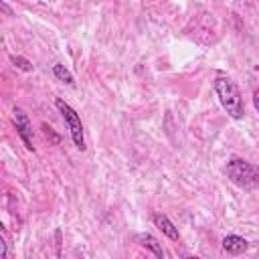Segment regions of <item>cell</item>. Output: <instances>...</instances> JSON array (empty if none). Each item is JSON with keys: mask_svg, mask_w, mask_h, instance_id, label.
<instances>
[{"mask_svg": "<svg viewBox=\"0 0 259 259\" xmlns=\"http://www.w3.org/2000/svg\"><path fill=\"white\" fill-rule=\"evenodd\" d=\"M215 91H217V95H219V99L223 103V108L227 110V114L233 120H241L245 116L241 93H239L237 85L229 77H217L215 79Z\"/></svg>", "mask_w": 259, "mask_h": 259, "instance_id": "1", "label": "cell"}, {"mask_svg": "<svg viewBox=\"0 0 259 259\" xmlns=\"http://www.w3.org/2000/svg\"><path fill=\"white\" fill-rule=\"evenodd\" d=\"M227 176L233 184L241 186V188H255L257 186V170L255 166H251L245 160H231L227 164Z\"/></svg>", "mask_w": 259, "mask_h": 259, "instance_id": "2", "label": "cell"}, {"mask_svg": "<svg viewBox=\"0 0 259 259\" xmlns=\"http://www.w3.org/2000/svg\"><path fill=\"white\" fill-rule=\"evenodd\" d=\"M57 103V108H59V112L63 114V118H65V122H67V126H69V130H71V136H73V142H75V146L83 152L85 150V138H83V126H81V118L77 116V112L69 106V103H65L61 97L55 101Z\"/></svg>", "mask_w": 259, "mask_h": 259, "instance_id": "3", "label": "cell"}, {"mask_svg": "<svg viewBox=\"0 0 259 259\" xmlns=\"http://www.w3.org/2000/svg\"><path fill=\"white\" fill-rule=\"evenodd\" d=\"M15 124H17L19 136L23 138L25 146L29 150H35V146H33V128H31V122H29V118H27V114L23 110H15Z\"/></svg>", "mask_w": 259, "mask_h": 259, "instance_id": "4", "label": "cell"}, {"mask_svg": "<svg viewBox=\"0 0 259 259\" xmlns=\"http://www.w3.org/2000/svg\"><path fill=\"white\" fill-rule=\"evenodd\" d=\"M247 247H249L247 239H243V237H239V235H227V237L223 239V249H225L227 253H231V255H239V253L247 251Z\"/></svg>", "mask_w": 259, "mask_h": 259, "instance_id": "5", "label": "cell"}, {"mask_svg": "<svg viewBox=\"0 0 259 259\" xmlns=\"http://www.w3.org/2000/svg\"><path fill=\"white\" fill-rule=\"evenodd\" d=\"M154 223H156V227L168 237V239H172V241H178V229L172 225V221L166 217V215H162V213H156L154 215Z\"/></svg>", "mask_w": 259, "mask_h": 259, "instance_id": "6", "label": "cell"}, {"mask_svg": "<svg viewBox=\"0 0 259 259\" xmlns=\"http://www.w3.org/2000/svg\"><path fill=\"white\" fill-rule=\"evenodd\" d=\"M140 241H142V245L144 247H148L154 255H156V257H164V251H162V247H160V243L156 241V239H154L152 235H140Z\"/></svg>", "mask_w": 259, "mask_h": 259, "instance_id": "7", "label": "cell"}, {"mask_svg": "<svg viewBox=\"0 0 259 259\" xmlns=\"http://www.w3.org/2000/svg\"><path fill=\"white\" fill-rule=\"evenodd\" d=\"M53 75H55L59 81H65L67 85H73V75H71L63 65H53Z\"/></svg>", "mask_w": 259, "mask_h": 259, "instance_id": "8", "label": "cell"}, {"mask_svg": "<svg viewBox=\"0 0 259 259\" xmlns=\"http://www.w3.org/2000/svg\"><path fill=\"white\" fill-rule=\"evenodd\" d=\"M13 63H15L21 71H33V63H31L29 59H25V57H17V55H15V57H13Z\"/></svg>", "mask_w": 259, "mask_h": 259, "instance_id": "9", "label": "cell"}, {"mask_svg": "<svg viewBox=\"0 0 259 259\" xmlns=\"http://www.w3.org/2000/svg\"><path fill=\"white\" fill-rule=\"evenodd\" d=\"M0 11H3L5 15H9V17H13V15H15V13H13V9H11L9 5H5V3H3V0H0Z\"/></svg>", "mask_w": 259, "mask_h": 259, "instance_id": "10", "label": "cell"}, {"mask_svg": "<svg viewBox=\"0 0 259 259\" xmlns=\"http://www.w3.org/2000/svg\"><path fill=\"white\" fill-rule=\"evenodd\" d=\"M3 257H7V241L0 237V259H3Z\"/></svg>", "mask_w": 259, "mask_h": 259, "instance_id": "11", "label": "cell"}, {"mask_svg": "<svg viewBox=\"0 0 259 259\" xmlns=\"http://www.w3.org/2000/svg\"><path fill=\"white\" fill-rule=\"evenodd\" d=\"M43 130H45V134H47V136H51V138H53V142H59V136H55L53 132H51V128H47V126H43Z\"/></svg>", "mask_w": 259, "mask_h": 259, "instance_id": "12", "label": "cell"}]
</instances>
